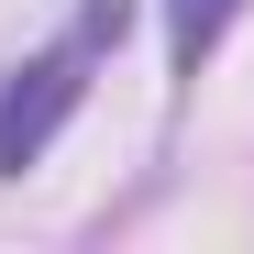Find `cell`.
Segmentation results:
<instances>
[{
	"label": "cell",
	"instance_id": "cell-1",
	"mask_svg": "<svg viewBox=\"0 0 254 254\" xmlns=\"http://www.w3.org/2000/svg\"><path fill=\"white\" fill-rule=\"evenodd\" d=\"M122 33H133V0H89L45 56H22L11 77H0V177H22V166L66 133V111L89 100V66L122 45Z\"/></svg>",
	"mask_w": 254,
	"mask_h": 254
},
{
	"label": "cell",
	"instance_id": "cell-2",
	"mask_svg": "<svg viewBox=\"0 0 254 254\" xmlns=\"http://www.w3.org/2000/svg\"><path fill=\"white\" fill-rule=\"evenodd\" d=\"M232 22H243V0H166V56H177V77H199L221 56Z\"/></svg>",
	"mask_w": 254,
	"mask_h": 254
}]
</instances>
